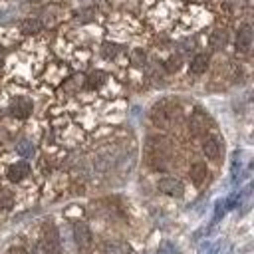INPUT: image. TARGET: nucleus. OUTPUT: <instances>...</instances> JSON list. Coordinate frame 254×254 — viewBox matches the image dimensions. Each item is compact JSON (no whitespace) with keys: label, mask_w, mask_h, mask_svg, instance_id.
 I'll return each mask as SVG.
<instances>
[{"label":"nucleus","mask_w":254,"mask_h":254,"mask_svg":"<svg viewBox=\"0 0 254 254\" xmlns=\"http://www.w3.org/2000/svg\"><path fill=\"white\" fill-rule=\"evenodd\" d=\"M73 240L81 254H87L91 250V230L83 222L73 224Z\"/></svg>","instance_id":"nucleus-1"},{"label":"nucleus","mask_w":254,"mask_h":254,"mask_svg":"<svg viewBox=\"0 0 254 254\" xmlns=\"http://www.w3.org/2000/svg\"><path fill=\"white\" fill-rule=\"evenodd\" d=\"M159 190L165 192V194H169V196H181L185 189H183V183L179 179H175V177H163L159 181Z\"/></svg>","instance_id":"nucleus-2"},{"label":"nucleus","mask_w":254,"mask_h":254,"mask_svg":"<svg viewBox=\"0 0 254 254\" xmlns=\"http://www.w3.org/2000/svg\"><path fill=\"white\" fill-rule=\"evenodd\" d=\"M40 252L42 254H60V242H58V234L56 230L50 226V230L46 232L44 236V242L40 246Z\"/></svg>","instance_id":"nucleus-3"},{"label":"nucleus","mask_w":254,"mask_h":254,"mask_svg":"<svg viewBox=\"0 0 254 254\" xmlns=\"http://www.w3.org/2000/svg\"><path fill=\"white\" fill-rule=\"evenodd\" d=\"M250 46H252V28L246 24L236 34V50L242 52V54H246L250 50Z\"/></svg>","instance_id":"nucleus-4"},{"label":"nucleus","mask_w":254,"mask_h":254,"mask_svg":"<svg viewBox=\"0 0 254 254\" xmlns=\"http://www.w3.org/2000/svg\"><path fill=\"white\" fill-rule=\"evenodd\" d=\"M10 111H12V115H16L20 119H26L30 115V111H32V103L26 97H16L12 101V105H10Z\"/></svg>","instance_id":"nucleus-5"},{"label":"nucleus","mask_w":254,"mask_h":254,"mask_svg":"<svg viewBox=\"0 0 254 254\" xmlns=\"http://www.w3.org/2000/svg\"><path fill=\"white\" fill-rule=\"evenodd\" d=\"M28 173H30V165L26 161H20V163H14L8 167V179L12 183H20Z\"/></svg>","instance_id":"nucleus-6"},{"label":"nucleus","mask_w":254,"mask_h":254,"mask_svg":"<svg viewBox=\"0 0 254 254\" xmlns=\"http://www.w3.org/2000/svg\"><path fill=\"white\" fill-rule=\"evenodd\" d=\"M173 115H175V113H173V109H169V107H167V105H163V103H161V105H157V107L153 109V121H155L157 125H163V127H165V125H169V121L173 119Z\"/></svg>","instance_id":"nucleus-7"},{"label":"nucleus","mask_w":254,"mask_h":254,"mask_svg":"<svg viewBox=\"0 0 254 254\" xmlns=\"http://www.w3.org/2000/svg\"><path fill=\"white\" fill-rule=\"evenodd\" d=\"M202 151H204V155L208 159H218V155H220V143H218V139L216 137H206L204 143H202Z\"/></svg>","instance_id":"nucleus-8"},{"label":"nucleus","mask_w":254,"mask_h":254,"mask_svg":"<svg viewBox=\"0 0 254 254\" xmlns=\"http://www.w3.org/2000/svg\"><path fill=\"white\" fill-rule=\"evenodd\" d=\"M42 28H44V22L38 20V18H26V20L20 22V30H22L24 34H28V36L42 32Z\"/></svg>","instance_id":"nucleus-9"},{"label":"nucleus","mask_w":254,"mask_h":254,"mask_svg":"<svg viewBox=\"0 0 254 254\" xmlns=\"http://www.w3.org/2000/svg\"><path fill=\"white\" fill-rule=\"evenodd\" d=\"M206 67H208V56L206 54H196L190 62V71L194 75H200V73L206 71Z\"/></svg>","instance_id":"nucleus-10"},{"label":"nucleus","mask_w":254,"mask_h":254,"mask_svg":"<svg viewBox=\"0 0 254 254\" xmlns=\"http://www.w3.org/2000/svg\"><path fill=\"white\" fill-rule=\"evenodd\" d=\"M226 40H228L226 32L218 28V30H214V32L210 34V38H208V44H210V48H212V50H222V48L226 46Z\"/></svg>","instance_id":"nucleus-11"},{"label":"nucleus","mask_w":254,"mask_h":254,"mask_svg":"<svg viewBox=\"0 0 254 254\" xmlns=\"http://www.w3.org/2000/svg\"><path fill=\"white\" fill-rule=\"evenodd\" d=\"M190 179H192V183L200 185L206 179V165L204 163H194L190 167Z\"/></svg>","instance_id":"nucleus-12"},{"label":"nucleus","mask_w":254,"mask_h":254,"mask_svg":"<svg viewBox=\"0 0 254 254\" xmlns=\"http://www.w3.org/2000/svg\"><path fill=\"white\" fill-rule=\"evenodd\" d=\"M206 117L204 115H194L192 119H190V131L194 133V135H200V133H204L206 131Z\"/></svg>","instance_id":"nucleus-13"},{"label":"nucleus","mask_w":254,"mask_h":254,"mask_svg":"<svg viewBox=\"0 0 254 254\" xmlns=\"http://www.w3.org/2000/svg\"><path fill=\"white\" fill-rule=\"evenodd\" d=\"M85 83H87L89 89H95V87H99V85L105 83V73L99 71V69H97V71H91V73L87 75V81H85Z\"/></svg>","instance_id":"nucleus-14"},{"label":"nucleus","mask_w":254,"mask_h":254,"mask_svg":"<svg viewBox=\"0 0 254 254\" xmlns=\"http://www.w3.org/2000/svg\"><path fill=\"white\" fill-rule=\"evenodd\" d=\"M93 167H95L97 171H107V169L111 167V155L99 153V155L93 159Z\"/></svg>","instance_id":"nucleus-15"},{"label":"nucleus","mask_w":254,"mask_h":254,"mask_svg":"<svg viewBox=\"0 0 254 254\" xmlns=\"http://www.w3.org/2000/svg\"><path fill=\"white\" fill-rule=\"evenodd\" d=\"M117 52H119V46L113 44V42H105V44L101 46V54H103V58H115Z\"/></svg>","instance_id":"nucleus-16"},{"label":"nucleus","mask_w":254,"mask_h":254,"mask_svg":"<svg viewBox=\"0 0 254 254\" xmlns=\"http://www.w3.org/2000/svg\"><path fill=\"white\" fill-rule=\"evenodd\" d=\"M12 202H14V194L10 190H6V189H0V206L2 208H10Z\"/></svg>","instance_id":"nucleus-17"},{"label":"nucleus","mask_w":254,"mask_h":254,"mask_svg":"<svg viewBox=\"0 0 254 254\" xmlns=\"http://www.w3.org/2000/svg\"><path fill=\"white\" fill-rule=\"evenodd\" d=\"M103 250H105L107 254H125V252H127V248H125L123 244H117V242H107V244L103 246Z\"/></svg>","instance_id":"nucleus-18"},{"label":"nucleus","mask_w":254,"mask_h":254,"mask_svg":"<svg viewBox=\"0 0 254 254\" xmlns=\"http://www.w3.org/2000/svg\"><path fill=\"white\" fill-rule=\"evenodd\" d=\"M16 149H18V153H20V155H24V157H28V155H32V153H34L32 143H30V141H26V139H24V141H20V143L16 145Z\"/></svg>","instance_id":"nucleus-19"},{"label":"nucleus","mask_w":254,"mask_h":254,"mask_svg":"<svg viewBox=\"0 0 254 254\" xmlns=\"http://www.w3.org/2000/svg\"><path fill=\"white\" fill-rule=\"evenodd\" d=\"M179 65H181V58H179V56H171V58L165 62V69H167V71H171V73H173V71H177V69H179Z\"/></svg>","instance_id":"nucleus-20"},{"label":"nucleus","mask_w":254,"mask_h":254,"mask_svg":"<svg viewBox=\"0 0 254 254\" xmlns=\"http://www.w3.org/2000/svg\"><path fill=\"white\" fill-rule=\"evenodd\" d=\"M131 60H133V64H137V65H143V64H145V60H147V56H145V52H143V50H133V54H131Z\"/></svg>","instance_id":"nucleus-21"},{"label":"nucleus","mask_w":254,"mask_h":254,"mask_svg":"<svg viewBox=\"0 0 254 254\" xmlns=\"http://www.w3.org/2000/svg\"><path fill=\"white\" fill-rule=\"evenodd\" d=\"M192 46H194V44L187 40V42H183V44H181V52H183V54H189V52H192V50H194Z\"/></svg>","instance_id":"nucleus-22"},{"label":"nucleus","mask_w":254,"mask_h":254,"mask_svg":"<svg viewBox=\"0 0 254 254\" xmlns=\"http://www.w3.org/2000/svg\"><path fill=\"white\" fill-rule=\"evenodd\" d=\"M6 20H8V18H6V14H4V12H0V22H6Z\"/></svg>","instance_id":"nucleus-23"},{"label":"nucleus","mask_w":254,"mask_h":254,"mask_svg":"<svg viewBox=\"0 0 254 254\" xmlns=\"http://www.w3.org/2000/svg\"><path fill=\"white\" fill-rule=\"evenodd\" d=\"M4 54H6V50H4V48H2V46H0V60H2V58H4Z\"/></svg>","instance_id":"nucleus-24"},{"label":"nucleus","mask_w":254,"mask_h":254,"mask_svg":"<svg viewBox=\"0 0 254 254\" xmlns=\"http://www.w3.org/2000/svg\"><path fill=\"white\" fill-rule=\"evenodd\" d=\"M26 2H34L36 4V2H42V0H26Z\"/></svg>","instance_id":"nucleus-25"}]
</instances>
